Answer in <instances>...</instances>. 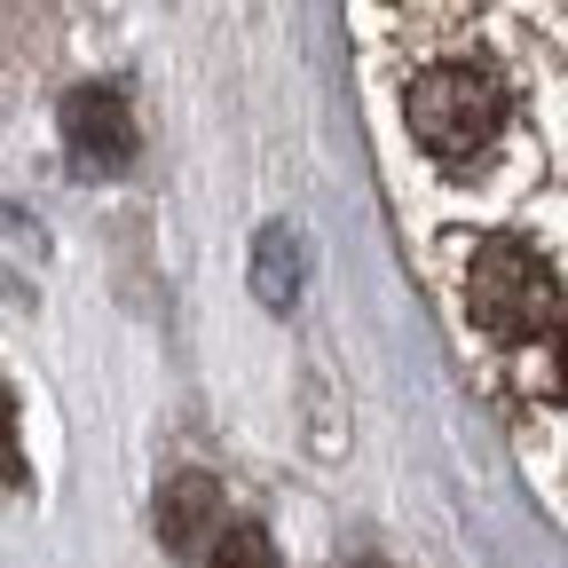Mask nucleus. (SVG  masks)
Here are the masks:
<instances>
[{"instance_id":"4","label":"nucleus","mask_w":568,"mask_h":568,"mask_svg":"<svg viewBox=\"0 0 568 568\" xmlns=\"http://www.w3.org/2000/svg\"><path fill=\"white\" fill-rule=\"evenodd\" d=\"M222 489H213V474H174L159 489V537L166 552H213L222 545Z\"/></svg>"},{"instance_id":"6","label":"nucleus","mask_w":568,"mask_h":568,"mask_svg":"<svg viewBox=\"0 0 568 568\" xmlns=\"http://www.w3.org/2000/svg\"><path fill=\"white\" fill-rule=\"evenodd\" d=\"M205 568H276V545H268V529H261V521H230V529H222V545L205 552Z\"/></svg>"},{"instance_id":"2","label":"nucleus","mask_w":568,"mask_h":568,"mask_svg":"<svg viewBox=\"0 0 568 568\" xmlns=\"http://www.w3.org/2000/svg\"><path fill=\"white\" fill-rule=\"evenodd\" d=\"M403 111H410V134H418L426 159L466 166V159H481L497 142L514 95H506V80H497L489 63H435V71H418V80H410Z\"/></svg>"},{"instance_id":"5","label":"nucleus","mask_w":568,"mask_h":568,"mask_svg":"<svg viewBox=\"0 0 568 568\" xmlns=\"http://www.w3.org/2000/svg\"><path fill=\"white\" fill-rule=\"evenodd\" d=\"M293 284H301L293 230H261V301H268V308H293Z\"/></svg>"},{"instance_id":"1","label":"nucleus","mask_w":568,"mask_h":568,"mask_svg":"<svg viewBox=\"0 0 568 568\" xmlns=\"http://www.w3.org/2000/svg\"><path fill=\"white\" fill-rule=\"evenodd\" d=\"M466 308L474 324L497 339L506 372L537 395V403H568V308L552 268L521 245V237H489L466 268Z\"/></svg>"},{"instance_id":"3","label":"nucleus","mask_w":568,"mask_h":568,"mask_svg":"<svg viewBox=\"0 0 568 568\" xmlns=\"http://www.w3.org/2000/svg\"><path fill=\"white\" fill-rule=\"evenodd\" d=\"M63 142L88 174H119L134 166V111L119 88H71L63 95Z\"/></svg>"},{"instance_id":"7","label":"nucleus","mask_w":568,"mask_h":568,"mask_svg":"<svg viewBox=\"0 0 568 568\" xmlns=\"http://www.w3.org/2000/svg\"><path fill=\"white\" fill-rule=\"evenodd\" d=\"M347 568H387V560H372V552H364V560H347Z\"/></svg>"}]
</instances>
